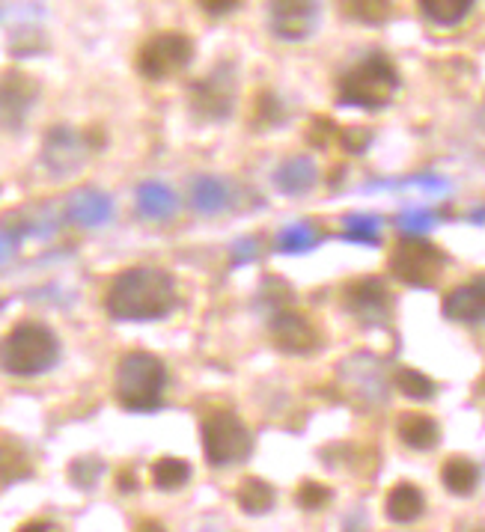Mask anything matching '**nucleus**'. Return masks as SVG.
<instances>
[{
	"label": "nucleus",
	"mask_w": 485,
	"mask_h": 532,
	"mask_svg": "<svg viewBox=\"0 0 485 532\" xmlns=\"http://www.w3.org/2000/svg\"><path fill=\"white\" fill-rule=\"evenodd\" d=\"M179 304L176 283L167 271L137 265L120 271L105 292V313L114 321H161Z\"/></svg>",
	"instance_id": "nucleus-1"
},
{
	"label": "nucleus",
	"mask_w": 485,
	"mask_h": 532,
	"mask_svg": "<svg viewBox=\"0 0 485 532\" xmlns=\"http://www.w3.org/2000/svg\"><path fill=\"white\" fill-rule=\"evenodd\" d=\"M60 360V339L42 321H18L0 339V369L15 378H36Z\"/></svg>",
	"instance_id": "nucleus-2"
},
{
	"label": "nucleus",
	"mask_w": 485,
	"mask_h": 532,
	"mask_svg": "<svg viewBox=\"0 0 485 532\" xmlns=\"http://www.w3.org/2000/svg\"><path fill=\"white\" fill-rule=\"evenodd\" d=\"M167 366L149 351H128L117 363L114 396L128 414H152L164 402Z\"/></svg>",
	"instance_id": "nucleus-3"
},
{
	"label": "nucleus",
	"mask_w": 485,
	"mask_h": 532,
	"mask_svg": "<svg viewBox=\"0 0 485 532\" xmlns=\"http://www.w3.org/2000/svg\"><path fill=\"white\" fill-rule=\"evenodd\" d=\"M396 90H399V72L390 63V57L387 54H369L340 78L337 99H340V105L381 110L384 105H390Z\"/></svg>",
	"instance_id": "nucleus-4"
},
{
	"label": "nucleus",
	"mask_w": 485,
	"mask_h": 532,
	"mask_svg": "<svg viewBox=\"0 0 485 532\" xmlns=\"http://www.w3.org/2000/svg\"><path fill=\"white\" fill-rule=\"evenodd\" d=\"M444 265H447L444 250L414 235H405L387 259L390 274L411 289H432L441 280Z\"/></svg>",
	"instance_id": "nucleus-5"
},
{
	"label": "nucleus",
	"mask_w": 485,
	"mask_h": 532,
	"mask_svg": "<svg viewBox=\"0 0 485 532\" xmlns=\"http://www.w3.org/2000/svg\"><path fill=\"white\" fill-rule=\"evenodd\" d=\"M200 434H203L206 461L212 467L239 464L253 449V437L242 423V417H236L233 411H224V408H215L203 417Z\"/></svg>",
	"instance_id": "nucleus-6"
},
{
	"label": "nucleus",
	"mask_w": 485,
	"mask_h": 532,
	"mask_svg": "<svg viewBox=\"0 0 485 532\" xmlns=\"http://www.w3.org/2000/svg\"><path fill=\"white\" fill-rule=\"evenodd\" d=\"M194 60V42L188 33L179 30H161L152 33L137 48V72L146 81H167L182 75Z\"/></svg>",
	"instance_id": "nucleus-7"
},
{
	"label": "nucleus",
	"mask_w": 485,
	"mask_h": 532,
	"mask_svg": "<svg viewBox=\"0 0 485 532\" xmlns=\"http://www.w3.org/2000/svg\"><path fill=\"white\" fill-rule=\"evenodd\" d=\"M191 110L206 122H221L236 107V72L230 63L215 66L209 75L191 84Z\"/></svg>",
	"instance_id": "nucleus-8"
},
{
	"label": "nucleus",
	"mask_w": 485,
	"mask_h": 532,
	"mask_svg": "<svg viewBox=\"0 0 485 532\" xmlns=\"http://www.w3.org/2000/svg\"><path fill=\"white\" fill-rule=\"evenodd\" d=\"M93 149H96V143H90V131H75V128H66V125H57L45 137L42 161L48 164L51 173L69 176V173L84 167V161Z\"/></svg>",
	"instance_id": "nucleus-9"
},
{
	"label": "nucleus",
	"mask_w": 485,
	"mask_h": 532,
	"mask_svg": "<svg viewBox=\"0 0 485 532\" xmlns=\"http://www.w3.org/2000/svg\"><path fill=\"white\" fill-rule=\"evenodd\" d=\"M343 304L346 310L361 319L364 324H387L393 304H390V292L381 280L375 277H364V280H352L343 289Z\"/></svg>",
	"instance_id": "nucleus-10"
},
{
	"label": "nucleus",
	"mask_w": 485,
	"mask_h": 532,
	"mask_svg": "<svg viewBox=\"0 0 485 532\" xmlns=\"http://www.w3.org/2000/svg\"><path fill=\"white\" fill-rule=\"evenodd\" d=\"M268 330H271L274 345H277L280 351H286V354H310V351H316L319 342H322V333H319V327L310 321V316L295 313V310H277V313L271 316Z\"/></svg>",
	"instance_id": "nucleus-11"
},
{
	"label": "nucleus",
	"mask_w": 485,
	"mask_h": 532,
	"mask_svg": "<svg viewBox=\"0 0 485 532\" xmlns=\"http://www.w3.org/2000/svg\"><path fill=\"white\" fill-rule=\"evenodd\" d=\"M39 87L30 75L9 69L0 75V128L3 131H18L30 105L36 102Z\"/></svg>",
	"instance_id": "nucleus-12"
},
{
	"label": "nucleus",
	"mask_w": 485,
	"mask_h": 532,
	"mask_svg": "<svg viewBox=\"0 0 485 532\" xmlns=\"http://www.w3.org/2000/svg\"><path fill=\"white\" fill-rule=\"evenodd\" d=\"M441 313L456 324H471V327L485 324V274L447 292Z\"/></svg>",
	"instance_id": "nucleus-13"
},
{
	"label": "nucleus",
	"mask_w": 485,
	"mask_h": 532,
	"mask_svg": "<svg viewBox=\"0 0 485 532\" xmlns=\"http://www.w3.org/2000/svg\"><path fill=\"white\" fill-rule=\"evenodd\" d=\"M63 214L66 220H72L75 226L84 229H96L105 226L114 217V203L108 194H102L99 188H78L66 197L63 203Z\"/></svg>",
	"instance_id": "nucleus-14"
},
{
	"label": "nucleus",
	"mask_w": 485,
	"mask_h": 532,
	"mask_svg": "<svg viewBox=\"0 0 485 532\" xmlns=\"http://www.w3.org/2000/svg\"><path fill=\"white\" fill-rule=\"evenodd\" d=\"M316 27L313 3H274L271 6V33L286 42L307 39Z\"/></svg>",
	"instance_id": "nucleus-15"
},
{
	"label": "nucleus",
	"mask_w": 485,
	"mask_h": 532,
	"mask_svg": "<svg viewBox=\"0 0 485 532\" xmlns=\"http://www.w3.org/2000/svg\"><path fill=\"white\" fill-rule=\"evenodd\" d=\"M316 182H319V170L310 155H292L274 173V188L286 197L310 194L316 188Z\"/></svg>",
	"instance_id": "nucleus-16"
},
{
	"label": "nucleus",
	"mask_w": 485,
	"mask_h": 532,
	"mask_svg": "<svg viewBox=\"0 0 485 532\" xmlns=\"http://www.w3.org/2000/svg\"><path fill=\"white\" fill-rule=\"evenodd\" d=\"M233 203V185L218 176H200L191 185V206L200 214H221Z\"/></svg>",
	"instance_id": "nucleus-17"
},
{
	"label": "nucleus",
	"mask_w": 485,
	"mask_h": 532,
	"mask_svg": "<svg viewBox=\"0 0 485 532\" xmlns=\"http://www.w3.org/2000/svg\"><path fill=\"white\" fill-rule=\"evenodd\" d=\"M137 212L143 214L146 220H170L173 214L179 212V200L176 194L164 185V182H143L137 185Z\"/></svg>",
	"instance_id": "nucleus-18"
},
{
	"label": "nucleus",
	"mask_w": 485,
	"mask_h": 532,
	"mask_svg": "<svg viewBox=\"0 0 485 532\" xmlns=\"http://www.w3.org/2000/svg\"><path fill=\"white\" fill-rule=\"evenodd\" d=\"M396 434L405 446H411L417 452H429L441 440V428L429 414H402L396 423Z\"/></svg>",
	"instance_id": "nucleus-19"
},
{
	"label": "nucleus",
	"mask_w": 485,
	"mask_h": 532,
	"mask_svg": "<svg viewBox=\"0 0 485 532\" xmlns=\"http://www.w3.org/2000/svg\"><path fill=\"white\" fill-rule=\"evenodd\" d=\"M423 509H426V500H423L420 488H414L411 482L393 485L384 500V512L393 524H411L423 515Z\"/></svg>",
	"instance_id": "nucleus-20"
},
{
	"label": "nucleus",
	"mask_w": 485,
	"mask_h": 532,
	"mask_svg": "<svg viewBox=\"0 0 485 532\" xmlns=\"http://www.w3.org/2000/svg\"><path fill=\"white\" fill-rule=\"evenodd\" d=\"M441 482L447 485L450 494L468 497V494H474V488H477V482H480V470H477V464H474L471 458L456 455V458H447V461H444V467H441Z\"/></svg>",
	"instance_id": "nucleus-21"
},
{
	"label": "nucleus",
	"mask_w": 485,
	"mask_h": 532,
	"mask_svg": "<svg viewBox=\"0 0 485 532\" xmlns=\"http://www.w3.org/2000/svg\"><path fill=\"white\" fill-rule=\"evenodd\" d=\"M30 473H33V464H30L27 452L15 440L0 437V488L12 485V482H21Z\"/></svg>",
	"instance_id": "nucleus-22"
},
{
	"label": "nucleus",
	"mask_w": 485,
	"mask_h": 532,
	"mask_svg": "<svg viewBox=\"0 0 485 532\" xmlns=\"http://www.w3.org/2000/svg\"><path fill=\"white\" fill-rule=\"evenodd\" d=\"M420 9L438 27H456L471 15L474 3L471 0H423Z\"/></svg>",
	"instance_id": "nucleus-23"
},
{
	"label": "nucleus",
	"mask_w": 485,
	"mask_h": 532,
	"mask_svg": "<svg viewBox=\"0 0 485 532\" xmlns=\"http://www.w3.org/2000/svg\"><path fill=\"white\" fill-rule=\"evenodd\" d=\"M191 479V464L185 458H158L152 464V485L161 491H179Z\"/></svg>",
	"instance_id": "nucleus-24"
},
{
	"label": "nucleus",
	"mask_w": 485,
	"mask_h": 532,
	"mask_svg": "<svg viewBox=\"0 0 485 532\" xmlns=\"http://www.w3.org/2000/svg\"><path fill=\"white\" fill-rule=\"evenodd\" d=\"M322 241V229H316L313 223H292L277 235V250L280 253H307Z\"/></svg>",
	"instance_id": "nucleus-25"
},
{
	"label": "nucleus",
	"mask_w": 485,
	"mask_h": 532,
	"mask_svg": "<svg viewBox=\"0 0 485 532\" xmlns=\"http://www.w3.org/2000/svg\"><path fill=\"white\" fill-rule=\"evenodd\" d=\"M239 506L250 515H262L274 506V488L256 476H247L239 485Z\"/></svg>",
	"instance_id": "nucleus-26"
},
{
	"label": "nucleus",
	"mask_w": 485,
	"mask_h": 532,
	"mask_svg": "<svg viewBox=\"0 0 485 532\" xmlns=\"http://www.w3.org/2000/svg\"><path fill=\"white\" fill-rule=\"evenodd\" d=\"M393 384L402 396L408 399H417V402H429L435 396V381L411 366H399L396 375H393Z\"/></svg>",
	"instance_id": "nucleus-27"
},
{
	"label": "nucleus",
	"mask_w": 485,
	"mask_h": 532,
	"mask_svg": "<svg viewBox=\"0 0 485 532\" xmlns=\"http://www.w3.org/2000/svg\"><path fill=\"white\" fill-rule=\"evenodd\" d=\"M346 241L352 244H381V217L375 214H352L346 217V232H343Z\"/></svg>",
	"instance_id": "nucleus-28"
},
{
	"label": "nucleus",
	"mask_w": 485,
	"mask_h": 532,
	"mask_svg": "<svg viewBox=\"0 0 485 532\" xmlns=\"http://www.w3.org/2000/svg\"><path fill=\"white\" fill-rule=\"evenodd\" d=\"M27 235H30V229H27V220H24V214L21 212L0 220V268L15 256L18 244H21Z\"/></svg>",
	"instance_id": "nucleus-29"
},
{
	"label": "nucleus",
	"mask_w": 485,
	"mask_h": 532,
	"mask_svg": "<svg viewBox=\"0 0 485 532\" xmlns=\"http://www.w3.org/2000/svg\"><path fill=\"white\" fill-rule=\"evenodd\" d=\"M328 500H331V488H328V485H319V482H304V485H298V491H295V503H298L301 509H307V512L322 509Z\"/></svg>",
	"instance_id": "nucleus-30"
},
{
	"label": "nucleus",
	"mask_w": 485,
	"mask_h": 532,
	"mask_svg": "<svg viewBox=\"0 0 485 532\" xmlns=\"http://www.w3.org/2000/svg\"><path fill=\"white\" fill-rule=\"evenodd\" d=\"M435 220H438V214L429 212V209H408V212L399 214L402 232H408V235H414V238H420L426 229H432Z\"/></svg>",
	"instance_id": "nucleus-31"
},
{
	"label": "nucleus",
	"mask_w": 485,
	"mask_h": 532,
	"mask_svg": "<svg viewBox=\"0 0 485 532\" xmlns=\"http://www.w3.org/2000/svg\"><path fill=\"white\" fill-rule=\"evenodd\" d=\"M372 134L366 128H343L340 131V146L349 152V155H361L366 146H369Z\"/></svg>",
	"instance_id": "nucleus-32"
},
{
	"label": "nucleus",
	"mask_w": 485,
	"mask_h": 532,
	"mask_svg": "<svg viewBox=\"0 0 485 532\" xmlns=\"http://www.w3.org/2000/svg\"><path fill=\"white\" fill-rule=\"evenodd\" d=\"M256 247H259V241L256 238H244V241H239L236 244V253H233V259L242 265V262H247V259H256Z\"/></svg>",
	"instance_id": "nucleus-33"
},
{
	"label": "nucleus",
	"mask_w": 485,
	"mask_h": 532,
	"mask_svg": "<svg viewBox=\"0 0 485 532\" xmlns=\"http://www.w3.org/2000/svg\"><path fill=\"white\" fill-rule=\"evenodd\" d=\"M15 532H63V530L54 527L51 521H27V524H21Z\"/></svg>",
	"instance_id": "nucleus-34"
},
{
	"label": "nucleus",
	"mask_w": 485,
	"mask_h": 532,
	"mask_svg": "<svg viewBox=\"0 0 485 532\" xmlns=\"http://www.w3.org/2000/svg\"><path fill=\"white\" fill-rule=\"evenodd\" d=\"M203 9L212 12V15H227V12L236 9V3H203Z\"/></svg>",
	"instance_id": "nucleus-35"
},
{
	"label": "nucleus",
	"mask_w": 485,
	"mask_h": 532,
	"mask_svg": "<svg viewBox=\"0 0 485 532\" xmlns=\"http://www.w3.org/2000/svg\"><path fill=\"white\" fill-rule=\"evenodd\" d=\"M120 491H137V479H134V473L122 470L120 473Z\"/></svg>",
	"instance_id": "nucleus-36"
},
{
	"label": "nucleus",
	"mask_w": 485,
	"mask_h": 532,
	"mask_svg": "<svg viewBox=\"0 0 485 532\" xmlns=\"http://www.w3.org/2000/svg\"><path fill=\"white\" fill-rule=\"evenodd\" d=\"M137 532H167L158 521H143L140 527H137Z\"/></svg>",
	"instance_id": "nucleus-37"
},
{
	"label": "nucleus",
	"mask_w": 485,
	"mask_h": 532,
	"mask_svg": "<svg viewBox=\"0 0 485 532\" xmlns=\"http://www.w3.org/2000/svg\"><path fill=\"white\" fill-rule=\"evenodd\" d=\"M474 399H477L480 405H485V372H483V378L477 381V387H474Z\"/></svg>",
	"instance_id": "nucleus-38"
},
{
	"label": "nucleus",
	"mask_w": 485,
	"mask_h": 532,
	"mask_svg": "<svg viewBox=\"0 0 485 532\" xmlns=\"http://www.w3.org/2000/svg\"><path fill=\"white\" fill-rule=\"evenodd\" d=\"M471 220H474V223H485V209H480V212H471Z\"/></svg>",
	"instance_id": "nucleus-39"
}]
</instances>
